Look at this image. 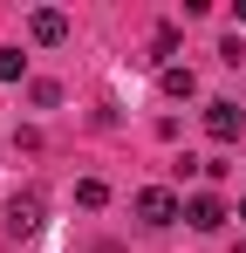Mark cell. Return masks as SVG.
I'll list each match as a JSON object with an SVG mask.
<instances>
[{
	"instance_id": "obj_2",
	"label": "cell",
	"mask_w": 246,
	"mask_h": 253,
	"mask_svg": "<svg viewBox=\"0 0 246 253\" xmlns=\"http://www.w3.org/2000/svg\"><path fill=\"white\" fill-rule=\"evenodd\" d=\"M137 219H144V226H171V219H185V206H178L171 185H144V192H137Z\"/></svg>"
},
{
	"instance_id": "obj_1",
	"label": "cell",
	"mask_w": 246,
	"mask_h": 253,
	"mask_svg": "<svg viewBox=\"0 0 246 253\" xmlns=\"http://www.w3.org/2000/svg\"><path fill=\"white\" fill-rule=\"evenodd\" d=\"M41 212H48V199H41L35 185L14 192V199H7V233H14V240H35V233H41Z\"/></svg>"
},
{
	"instance_id": "obj_7",
	"label": "cell",
	"mask_w": 246,
	"mask_h": 253,
	"mask_svg": "<svg viewBox=\"0 0 246 253\" xmlns=\"http://www.w3.org/2000/svg\"><path fill=\"white\" fill-rule=\"evenodd\" d=\"M171 55H178V28L164 21L158 35H151V62H158V69H171Z\"/></svg>"
},
{
	"instance_id": "obj_5",
	"label": "cell",
	"mask_w": 246,
	"mask_h": 253,
	"mask_svg": "<svg viewBox=\"0 0 246 253\" xmlns=\"http://www.w3.org/2000/svg\"><path fill=\"white\" fill-rule=\"evenodd\" d=\"M205 130H212L219 144H233V137L246 130V110H240V103H226V96H219V103H205Z\"/></svg>"
},
{
	"instance_id": "obj_6",
	"label": "cell",
	"mask_w": 246,
	"mask_h": 253,
	"mask_svg": "<svg viewBox=\"0 0 246 253\" xmlns=\"http://www.w3.org/2000/svg\"><path fill=\"white\" fill-rule=\"evenodd\" d=\"M158 89L171 96V103H185V96H199V76H192L185 62H171V69H158Z\"/></svg>"
},
{
	"instance_id": "obj_3",
	"label": "cell",
	"mask_w": 246,
	"mask_h": 253,
	"mask_svg": "<svg viewBox=\"0 0 246 253\" xmlns=\"http://www.w3.org/2000/svg\"><path fill=\"white\" fill-rule=\"evenodd\" d=\"M185 226H192V233H219V226H226V199L192 192V199H185Z\"/></svg>"
},
{
	"instance_id": "obj_4",
	"label": "cell",
	"mask_w": 246,
	"mask_h": 253,
	"mask_svg": "<svg viewBox=\"0 0 246 253\" xmlns=\"http://www.w3.org/2000/svg\"><path fill=\"white\" fill-rule=\"evenodd\" d=\"M28 35H35L41 48H62L69 42V14H62V7H35V14H28Z\"/></svg>"
},
{
	"instance_id": "obj_8",
	"label": "cell",
	"mask_w": 246,
	"mask_h": 253,
	"mask_svg": "<svg viewBox=\"0 0 246 253\" xmlns=\"http://www.w3.org/2000/svg\"><path fill=\"white\" fill-rule=\"evenodd\" d=\"M76 206L103 212V206H110V185H103V178H82V185H76Z\"/></svg>"
},
{
	"instance_id": "obj_9",
	"label": "cell",
	"mask_w": 246,
	"mask_h": 253,
	"mask_svg": "<svg viewBox=\"0 0 246 253\" xmlns=\"http://www.w3.org/2000/svg\"><path fill=\"white\" fill-rule=\"evenodd\" d=\"M21 69H28V55L21 48H0V83H21Z\"/></svg>"
}]
</instances>
